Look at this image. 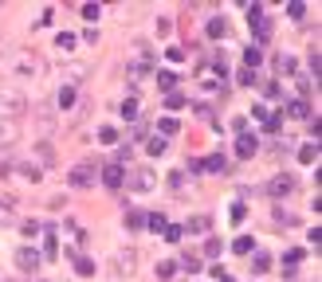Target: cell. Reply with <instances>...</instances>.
<instances>
[{"label":"cell","instance_id":"2","mask_svg":"<svg viewBox=\"0 0 322 282\" xmlns=\"http://www.w3.org/2000/svg\"><path fill=\"white\" fill-rule=\"evenodd\" d=\"M95 176H99V169H95L91 161H83V165H75V169H71L67 184H71V188H91V184H95Z\"/></svg>","mask_w":322,"mask_h":282},{"label":"cell","instance_id":"20","mask_svg":"<svg viewBox=\"0 0 322 282\" xmlns=\"http://www.w3.org/2000/svg\"><path fill=\"white\" fill-rule=\"evenodd\" d=\"M275 71H279V75H291V71H295V59H291V55H279V59H275Z\"/></svg>","mask_w":322,"mask_h":282},{"label":"cell","instance_id":"14","mask_svg":"<svg viewBox=\"0 0 322 282\" xmlns=\"http://www.w3.org/2000/svg\"><path fill=\"white\" fill-rule=\"evenodd\" d=\"M173 86H177V75H173V71H158V90L173 94Z\"/></svg>","mask_w":322,"mask_h":282},{"label":"cell","instance_id":"11","mask_svg":"<svg viewBox=\"0 0 322 282\" xmlns=\"http://www.w3.org/2000/svg\"><path fill=\"white\" fill-rule=\"evenodd\" d=\"M114 263H118V275H130V271H134V263H138V255H134V251H118V259H114Z\"/></svg>","mask_w":322,"mask_h":282},{"label":"cell","instance_id":"24","mask_svg":"<svg viewBox=\"0 0 322 282\" xmlns=\"http://www.w3.org/2000/svg\"><path fill=\"white\" fill-rule=\"evenodd\" d=\"M315 157H319V145H303V149H299V161H303V165H311Z\"/></svg>","mask_w":322,"mask_h":282},{"label":"cell","instance_id":"22","mask_svg":"<svg viewBox=\"0 0 322 282\" xmlns=\"http://www.w3.org/2000/svg\"><path fill=\"white\" fill-rule=\"evenodd\" d=\"M173 275H177V263H158V279L161 282H169Z\"/></svg>","mask_w":322,"mask_h":282},{"label":"cell","instance_id":"17","mask_svg":"<svg viewBox=\"0 0 322 282\" xmlns=\"http://www.w3.org/2000/svg\"><path fill=\"white\" fill-rule=\"evenodd\" d=\"M16 172H20L24 180H32V184H36V180H44V172H40V165H16Z\"/></svg>","mask_w":322,"mask_h":282},{"label":"cell","instance_id":"35","mask_svg":"<svg viewBox=\"0 0 322 282\" xmlns=\"http://www.w3.org/2000/svg\"><path fill=\"white\" fill-rule=\"evenodd\" d=\"M165 106H169V110H181V106H185V94H169Z\"/></svg>","mask_w":322,"mask_h":282},{"label":"cell","instance_id":"16","mask_svg":"<svg viewBox=\"0 0 322 282\" xmlns=\"http://www.w3.org/2000/svg\"><path fill=\"white\" fill-rule=\"evenodd\" d=\"M201 169H205V172H224V169H228V161H224L220 153H213L209 161H201Z\"/></svg>","mask_w":322,"mask_h":282},{"label":"cell","instance_id":"27","mask_svg":"<svg viewBox=\"0 0 322 282\" xmlns=\"http://www.w3.org/2000/svg\"><path fill=\"white\" fill-rule=\"evenodd\" d=\"M268 267H271V255L268 251H256V275H264Z\"/></svg>","mask_w":322,"mask_h":282},{"label":"cell","instance_id":"15","mask_svg":"<svg viewBox=\"0 0 322 282\" xmlns=\"http://www.w3.org/2000/svg\"><path fill=\"white\" fill-rule=\"evenodd\" d=\"M181 231H189V235H201V231H209V216H193V220L181 227Z\"/></svg>","mask_w":322,"mask_h":282},{"label":"cell","instance_id":"25","mask_svg":"<svg viewBox=\"0 0 322 282\" xmlns=\"http://www.w3.org/2000/svg\"><path fill=\"white\" fill-rule=\"evenodd\" d=\"M36 153H40V165H52V161H55V153H52V145H48V141H40V149H36Z\"/></svg>","mask_w":322,"mask_h":282},{"label":"cell","instance_id":"18","mask_svg":"<svg viewBox=\"0 0 322 282\" xmlns=\"http://www.w3.org/2000/svg\"><path fill=\"white\" fill-rule=\"evenodd\" d=\"M63 79L71 82V79H87V63H71L67 71H63Z\"/></svg>","mask_w":322,"mask_h":282},{"label":"cell","instance_id":"13","mask_svg":"<svg viewBox=\"0 0 322 282\" xmlns=\"http://www.w3.org/2000/svg\"><path fill=\"white\" fill-rule=\"evenodd\" d=\"M260 63H264V51H260V47H256V43H252V47H248V51H244V67H248V71H256V67H260Z\"/></svg>","mask_w":322,"mask_h":282},{"label":"cell","instance_id":"8","mask_svg":"<svg viewBox=\"0 0 322 282\" xmlns=\"http://www.w3.org/2000/svg\"><path fill=\"white\" fill-rule=\"evenodd\" d=\"M291 188H295V180H291L287 172H283V176H275V180H271V184H268V192H271V196H275V200H279V196H287Z\"/></svg>","mask_w":322,"mask_h":282},{"label":"cell","instance_id":"23","mask_svg":"<svg viewBox=\"0 0 322 282\" xmlns=\"http://www.w3.org/2000/svg\"><path fill=\"white\" fill-rule=\"evenodd\" d=\"M55 47H59V51H71V47H75V36H71V32H59Z\"/></svg>","mask_w":322,"mask_h":282},{"label":"cell","instance_id":"45","mask_svg":"<svg viewBox=\"0 0 322 282\" xmlns=\"http://www.w3.org/2000/svg\"><path fill=\"white\" fill-rule=\"evenodd\" d=\"M291 118H307V102H291Z\"/></svg>","mask_w":322,"mask_h":282},{"label":"cell","instance_id":"32","mask_svg":"<svg viewBox=\"0 0 322 282\" xmlns=\"http://www.w3.org/2000/svg\"><path fill=\"white\" fill-rule=\"evenodd\" d=\"M99 141H118V129H114V125H103V129H99Z\"/></svg>","mask_w":322,"mask_h":282},{"label":"cell","instance_id":"9","mask_svg":"<svg viewBox=\"0 0 322 282\" xmlns=\"http://www.w3.org/2000/svg\"><path fill=\"white\" fill-rule=\"evenodd\" d=\"M103 184L107 188H122V165H107L103 169Z\"/></svg>","mask_w":322,"mask_h":282},{"label":"cell","instance_id":"21","mask_svg":"<svg viewBox=\"0 0 322 282\" xmlns=\"http://www.w3.org/2000/svg\"><path fill=\"white\" fill-rule=\"evenodd\" d=\"M209 36H213V40H224V36H228V24H224V20H213V24H209Z\"/></svg>","mask_w":322,"mask_h":282},{"label":"cell","instance_id":"38","mask_svg":"<svg viewBox=\"0 0 322 282\" xmlns=\"http://www.w3.org/2000/svg\"><path fill=\"white\" fill-rule=\"evenodd\" d=\"M181 235H185L181 227H165V243H181Z\"/></svg>","mask_w":322,"mask_h":282},{"label":"cell","instance_id":"33","mask_svg":"<svg viewBox=\"0 0 322 282\" xmlns=\"http://www.w3.org/2000/svg\"><path fill=\"white\" fill-rule=\"evenodd\" d=\"M146 149H150L154 157H161V153H165V137H150V145H146Z\"/></svg>","mask_w":322,"mask_h":282},{"label":"cell","instance_id":"46","mask_svg":"<svg viewBox=\"0 0 322 282\" xmlns=\"http://www.w3.org/2000/svg\"><path fill=\"white\" fill-rule=\"evenodd\" d=\"M319 67H322V59H319V51H311V75L319 79Z\"/></svg>","mask_w":322,"mask_h":282},{"label":"cell","instance_id":"31","mask_svg":"<svg viewBox=\"0 0 322 282\" xmlns=\"http://www.w3.org/2000/svg\"><path fill=\"white\" fill-rule=\"evenodd\" d=\"M181 267H185L189 275H197V271H201V259H197V255H185V259H181Z\"/></svg>","mask_w":322,"mask_h":282},{"label":"cell","instance_id":"6","mask_svg":"<svg viewBox=\"0 0 322 282\" xmlns=\"http://www.w3.org/2000/svg\"><path fill=\"white\" fill-rule=\"evenodd\" d=\"M16 267H20V271H36V267H40V255H36L32 247H20V251H16Z\"/></svg>","mask_w":322,"mask_h":282},{"label":"cell","instance_id":"41","mask_svg":"<svg viewBox=\"0 0 322 282\" xmlns=\"http://www.w3.org/2000/svg\"><path fill=\"white\" fill-rule=\"evenodd\" d=\"M146 224L158 231V227H165V216H161V212H154V216H146Z\"/></svg>","mask_w":322,"mask_h":282},{"label":"cell","instance_id":"1","mask_svg":"<svg viewBox=\"0 0 322 282\" xmlns=\"http://www.w3.org/2000/svg\"><path fill=\"white\" fill-rule=\"evenodd\" d=\"M20 114H24V94H20L16 86L0 82V118H4V121H16Z\"/></svg>","mask_w":322,"mask_h":282},{"label":"cell","instance_id":"5","mask_svg":"<svg viewBox=\"0 0 322 282\" xmlns=\"http://www.w3.org/2000/svg\"><path fill=\"white\" fill-rule=\"evenodd\" d=\"M256 149H260L256 133H240V141H236V157H256Z\"/></svg>","mask_w":322,"mask_h":282},{"label":"cell","instance_id":"34","mask_svg":"<svg viewBox=\"0 0 322 282\" xmlns=\"http://www.w3.org/2000/svg\"><path fill=\"white\" fill-rule=\"evenodd\" d=\"M287 16H291V20H303V16H307V4H287Z\"/></svg>","mask_w":322,"mask_h":282},{"label":"cell","instance_id":"36","mask_svg":"<svg viewBox=\"0 0 322 282\" xmlns=\"http://www.w3.org/2000/svg\"><path fill=\"white\" fill-rule=\"evenodd\" d=\"M169 133H177V121L173 118H161V137H169Z\"/></svg>","mask_w":322,"mask_h":282},{"label":"cell","instance_id":"42","mask_svg":"<svg viewBox=\"0 0 322 282\" xmlns=\"http://www.w3.org/2000/svg\"><path fill=\"white\" fill-rule=\"evenodd\" d=\"M83 20H99V4H83Z\"/></svg>","mask_w":322,"mask_h":282},{"label":"cell","instance_id":"28","mask_svg":"<svg viewBox=\"0 0 322 282\" xmlns=\"http://www.w3.org/2000/svg\"><path fill=\"white\" fill-rule=\"evenodd\" d=\"M142 224H146V216H142L138 208H134V212H126V227H134V231H138Z\"/></svg>","mask_w":322,"mask_h":282},{"label":"cell","instance_id":"19","mask_svg":"<svg viewBox=\"0 0 322 282\" xmlns=\"http://www.w3.org/2000/svg\"><path fill=\"white\" fill-rule=\"evenodd\" d=\"M75 106V90L71 86H59V110H71Z\"/></svg>","mask_w":322,"mask_h":282},{"label":"cell","instance_id":"3","mask_svg":"<svg viewBox=\"0 0 322 282\" xmlns=\"http://www.w3.org/2000/svg\"><path fill=\"white\" fill-rule=\"evenodd\" d=\"M130 188H134V192H154V188H158V176L150 169H134L130 172Z\"/></svg>","mask_w":322,"mask_h":282},{"label":"cell","instance_id":"37","mask_svg":"<svg viewBox=\"0 0 322 282\" xmlns=\"http://www.w3.org/2000/svg\"><path fill=\"white\" fill-rule=\"evenodd\" d=\"M244 216H248V208L244 204H232V224H244Z\"/></svg>","mask_w":322,"mask_h":282},{"label":"cell","instance_id":"29","mask_svg":"<svg viewBox=\"0 0 322 282\" xmlns=\"http://www.w3.org/2000/svg\"><path fill=\"white\" fill-rule=\"evenodd\" d=\"M220 251H224L220 239H209V243H205V255H209V259H220Z\"/></svg>","mask_w":322,"mask_h":282},{"label":"cell","instance_id":"43","mask_svg":"<svg viewBox=\"0 0 322 282\" xmlns=\"http://www.w3.org/2000/svg\"><path fill=\"white\" fill-rule=\"evenodd\" d=\"M236 79H240V82H244V86H252V82H256V71H248V67H244V71H240V75H236Z\"/></svg>","mask_w":322,"mask_h":282},{"label":"cell","instance_id":"40","mask_svg":"<svg viewBox=\"0 0 322 282\" xmlns=\"http://www.w3.org/2000/svg\"><path fill=\"white\" fill-rule=\"evenodd\" d=\"M44 255H48V259H55V255H59V243H55V235H48V247H44Z\"/></svg>","mask_w":322,"mask_h":282},{"label":"cell","instance_id":"39","mask_svg":"<svg viewBox=\"0 0 322 282\" xmlns=\"http://www.w3.org/2000/svg\"><path fill=\"white\" fill-rule=\"evenodd\" d=\"M122 118H138V102H134V98L122 102Z\"/></svg>","mask_w":322,"mask_h":282},{"label":"cell","instance_id":"26","mask_svg":"<svg viewBox=\"0 0 322 282\" xmlns=\"http://www.w3.org/2000/svg\"><path fill=\"white\" fill-rule=\"evenodd\" d=\"M12 220H16V212H12V204L4 200V204H0V227H8Z\"/></svg>","mask_w":322,"mask_h":282},{"label":"cell","instance_id":"44","mask_svg":"<svg viewBox=\"0 0 322 282\" xmlns=\"http://www.w3.org/2000/svg\"><path fill=\"white\" fill-rule=\"evenodd\" d=\"M275 224H283V227H287V224H295V216H291V212H283V208H279V212H275Z\"/></svg>","mask_w":322,"mask_h":282},{"label":"cell","instance_id":"4","mask_svg":"<svg viewBox=\"0 0 322 282\" xmlns=\"http://www.w3.org/2000/svg\"><path fill=\"white\" fill-rule=\"evenodd\" d=\"M248 16H252V28H256V40H268V36H271V20L264 16V8H260V4H252V8H248Z\"/></svg>","mask_w":322,"mask_h":282},{"label":"cell","instance_id":"30","mask_svg":"<svg viewBox=\"0 0 322 282\" xmlns=\"http://www.w3.org/2000/svg\"><path fill=\"white\" fill-rule=\"evenodd\" d=\"M252 251H256V243H252L248 235H244V239H236V255H252Z\"/></svg>","mask_w":322,"mask_h":282},{"label":"cell","instance_id":"12","mask_svg":"<svg viewBox=\"0 0 322 282\" xmlns=\"http://www.w3.org/2000/svg\"><path fill=\"white\" fill-rule=\"evenodd\" d=\"M16 137H20V125H16V121H0V141H4V145H12Z\"/></svg>","mask_w":322,"mask_h":282},{"label":"cell","instance_id":"7","mask_svg":"<svg viewBox=\"0 0 322 282\" xmlns=\"http://www.w3.org/2000/svg\"><path fill=\"white\" fill-rule=\"evenodd\" d=\"M71 259H75V275H79V279H91V275H95V259H87V255H79V251H71Z\"/></svg>","mask_w":322,"mask_h":282},{"label":"cell","instance_id":"10","mask_svg":"<svg viewBox=\"0 0 322 282\" xmlns=\"http://www.w3.org/2000/svg\"><path fill=\"white\" fill-rule=\"evenodd\" d=\"M36 129L48 137V133L55 129V114H52V110H40V114H36Z\"/></svg>","mask_w":322,"mask_h":282}]
</instances>
